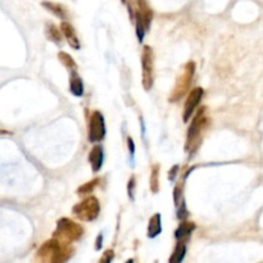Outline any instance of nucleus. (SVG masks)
I'll use <instances>...</instances> for the list:
<instances>
[{
  "mask_svg": "<svg viewBox=\"0 0 263 263\" xmlns=\"http://www.w3.org/2000/svg\"><path fill=\"white\" fill-rule=\"evenodd\" d=\"M72 252L73 249L69 247V244L53 238L45 241L44 244L39 248L38 253H36V260L48 263L66 262L72 256Z\"/></svg>",
  "mask_w": 263,
  "mask_h": 263,
  "instance_id": "obj_1",
  "label": "nucleus"
},
{
  "mask_svg": "<svg viewBox=\"0 0 263 263\" xmlns=\"http://www.w3.org/2000/svg\"><path fill=\"white\" fill-rule=\"evenodd\" d=\"M207 108L203 106L199 109V112L195 114V118L193 119L190 127L188 131V138H186V144H185V151L190 154H194L202 143V135L204 130L207 129L208 117L206 116Z\"/></svg>",
  "mask_w": 263,
  "mask_h": 263,
  "instance_id": "obj_2",
  "label": "nucleus"
},
{
  "mask_svg": "<svg viewBox=\"0 0 263 263\" xmlns=\"http://www.w3.org/2000/svg\"><path fill=\"white\" fill-rule=\"evenodd\" d=\"M82 235H84V229L81 225L73 222L72 219L69 218H60L56 222V229L54 231L53 238L71 244L73 241L80 240Z\"/></svg>",
  "mask_w": 263,
  "mask_h": 263,
  "instance_id": "obj_3",
  "label": "nucleus"
},
{
  "mask_svg": "<svg viewBox=\"0 0 263 263\" xmlns=\"http://www.w3.org/2000/svg\"><path fill=\"white\" fill-rule=\"evenodd\" d=\"M195 73V63L189 62L186 66L182 69V73L179 76V79L176 81V85L173 86L172 93L169 95V102L173 103V102H179L180 99L184 98V95L186 94V91L190 88L191 81H193V77H194Z\"/></svg>",
  "mask_w": 263,
  "mask_h": 263,
  "instance_id": "obj_4",
  "label": "nucleus"
},
{
  "mask_svg": "<svg viewBox=\"0 0 263 263\" xmlns=\"http://www.w3.org/2000/svg\"><path fill=\"white\" fill-rule=\"evenodd\" d=\"M75 214L80 221L85 222H91L98 218L101 213V204L95 197H89L84 199L82 202L77 203L72 210Z\"/></svg>",
  "mask_w": 263,
  "mask_h": 263,
  "instance_id": "obj_5",
  "label": "nucleus"
},
{
  "mask_svg": "<svg viewBox=\"0 0 263 263\" xmlns=\"http://www.w3.org/2000/svg\"><path fill=\"white\" fill-rule=\"evenodd\" d=\"M153 49L149 45H145L141 53V82L147 91H151L153 88Z\"/></svg>",
  "mask_w": 263,
  "mask_h": 263,
  "instance_id": "obj_6",
  "label": "nucleus"
},
{
  "mask_svg": "<svg viewBox=\"0 0 263 263\" xmlns=\"http://www.w3.org/2000/svg\"><path fill=\"white\" fill-rule=\"evenodd\" d=\"M105 121L104 116L99 110L93 112L89 122V141L90 143H99L105 138Z\"/></svg>",
  "mask_w": 263,
  "mask_h": 263,
  "instance_id": "obj_7",
  "label": "nucleus"
},
{
  "mask_svg": "<svg viewBox=\"0 0 263 263\" xmlns=\"http://www.w3.org/2000/svg\"><path fill=\"white\" fill-rule=\"evenodd\" d=\"M203 94L204 90L202 88H195L190 91V94H189L184 105V113H182V121L184 122H188L190 117L193 116V113L195 112V108L201 103Z\"/></svg>",
  "mask_w": 263,
  "mask_h": 263,
  "instance_id": "obj_8",
  "label": "nucleus"
},
{
  "mask_svg": "<svg viewBox=\"0 0 263 263\" xmlns=\"http://www.w3.org/2000/svg\"><path fill=\"white\" fill-rule=\"evenodd\" d=\"M60 30H62L63 36H64V39L67 40L69 47L76 49V51H79L80 48H81V44H80V40L79 38H77V35H76L75 28L72 27V25L68 22H62Z\"/></svg>",
  "mask_w": 263,
  "mask_h": 263,
  "instance_id": "obj_9",
  "label": "nucleus"
},
{
  "mask_svg": "<svg viewBox=\"0 0 263 263\" xmlns=\"http://www.w3.org/2000/svg\"><path fill=\"white\" fill-rule=\"evenodd\" d=\"M89 162H90V166L94 172L101 171L104 162L103 147H101V145H95V147L91 149L90 154H89Z\"/></svg>",
  "mask_w": 263,
  "mask_h": 263,
  "instance_id": "obj_10",
  "label": "nucleus"
},
{
  "mask_svg": "<svg viewBox=\"0 0 263 263\" xmlns=\"http://www.w3.org/2000/svg\"><path fill=\"white\" fill-rule=\"evenodd\" d=\"M69 91H71V94L77 98L84 95V84H82L81 77L76 69H72L71 76H69Z\"/></svg>",
  "mask_w": 263,
  "mask_h": 263,
  "instance_id": "obj_11",
  "label": "nucleus"
},
{
  "mask_svg": "<svg viewBox=\"0 0 263 263\" xmlns=\"http://www.w3.org/2000/svg\"><path fill=\"white\" fill-rule=\"evenodd\" d=\"M195 230V225L193 222H189L186 219H184L180 226L176 229L175 231V239L177 241H185L186 239H189V236L191 235V232Z\"/></svg>",
  "mask_w": 263,
  "mask_h": 263,
  "instance_id": "obj_12",
  "label": "nucleus"
},
{
  "mask_svg": "<svg viewBox=\"0 0 263 263\" xmlns=\"http://www.w3.org/2000/svg\"><path fill=\"white\" fill-rule=\"evenodd\" d=\"M162 232V221H160V214L159 213H156L153 217L149 221V225H148V238L154 239L157 238Z\"/></svg>",
  "mask_w": 263,
  "mask_h": 263,
  "instance_id": "obj_13",
  "label": "nucleus"
},
{
  "mask_svg": "<svg viewBox=\"0 0 263 263\" xmlns=\"http://www.w3.org/2000/svg\"><path fill=\"white\" fill-rule=\"evenodd\" d=\"M43 6L60 19H66L67 16H68L67 9L64 8V5H62V4L54 3V1H47V0H45V1H43Z\"/></svg>",
  "mask_w": 263,
  "mask_h": 263,
  "instance_id": "obj_14",
  "label": "nucleus"
},
{
  "mask_svg": "<svg viewBox=\"0 0 263 263\" xmlns=\"http://www.w3.org/2000/svg\"><path fill=\"white\" fill-rule=\"evenodd\" d=\"M138 12H140V14L143 16L145 21V25H147V28L149 30L152 23V19H153V12L148 5L147 0H138Z\"/></svg>",
  "mask_w": 263,
  "mask_h": 263,
  "instance_id": "obj_15",
  "label": "nucleus"
},
{
  "mask_svg": "<svg viewBox=\"0 0 263 263\" xmlns=\"http://www.w3.org/2000/svg\"><path fill=\"white\" fill-rule=\"evenodd\" d=\"M60 31H62V30H60ZM60 31L55 27V25H54V23H52V22L47 23L45 35H47V38L49 39V40L53 41L54 44H56V45L62 44L63 38H62V34H60Z\"/></svg>",
  "mask_w": 263,
  "mask_h": 263,
  "instance_id": "obj_16",
  "label": "nucleus"
},
{
  "mask_svg": "<svg viewBox=\"0 0 263 263\" xmlns=\"http://www.w3.org/2000/svg\"><path fill=\"white\" fill-rule=\"evenodd\" d=\"M135 23H136V36H138L139 43H143L145 36V32H147V25H145V21L143 18V16L140 14V12H135Z\"/></svg>",
  "mask_w": 263,
  "mask_h": 263,
  "instance_id": "obj_17",
  "label": "nucleus"
},
{
  "mask_svg": "<svg viewBox=\"0 0 263 263\" xmlns=\"http://www.w3.org/2000/svg\"><path fill=\"white\" fill-rule=\"evenodd\" d=\"M186 256V244L185 241H177V245H176V249L173 252V254L169 258V262L171 263H180L182 262V260Z\"/></svg>",
  "mask_w": 263,
  "mask_h": 263,
  "instance_id": "obj_18",
  "label": "nucleus"
},
{
  "mask_svg": "<svg viewBox=\"0 0 263 263\" xmlns=\"http://www.w3.org/2000/svg\"><path fill=\"white\" fill-rule=\"evenodd\" d=\"M151 190L152 193H158V190H159V164H156L152 168Z\"/></svg>",
  "mask_w": 263,
  "mask_h": 263,
  "instance_id": "obj_19",
  "label": "nucleus"
},
{
  "mask_svg": "<svg viewBox=\"0 0 263 263\" xmlns=\"http://www.w3.org/2000/svg\"><path fill=\"white\" fill-rule=\"evenodd\" d=\"M58 58H59L63 66L67 67V68L71 69V71L77 68V64H76V62L72 59V56L69 55V54L64 53V52H60V53L58 54Z\"/></svg>",
  "mask_w": 263,
  "mask_h": 263,
  "instance_id": "obj_20",
  "label": "nucleus"
},
{
  "mask_svg": "<svg viewBox=\"0 0 263 263\" xmlns=\"http://www.w3.org/2000/svg\"><path fill=\"white\" fill-rule=\"evenodd\" d=\"M98 184H99V179H94V180H91V181L86 182V184H84L82 186H80L79 190H77V194H80V195L89 194V193H91V191L97 188Z\"/></svg>",
  "mask_w": 263,
  "mask_h": 263,
  "instance_id": "obj_21",
  "label": "nucleus"
},
{
  "mask_svg": "<svg viewBox=\"0 0 263 263\" xmlns=\"http://www.w3.org/2000/svg\"><path fill=\"white\" fill-rule=\"evenodd\" d=\"M173 202H175L176 207H179L180 204L184 202V198H182V184L177 185L173 189Z\"/></svg>",
  "mask_w": 263,
  "mask_h": 263,
  "instance_id": "obj_22",
  "label": "nucleus"
},
{
  "mask_svg": "<svg viewBox=\"0 0 263 263\" xmlns=\"http://www.w3.org/2000/svg\"><path fill=\"white\" fill-rule=\"evenodd\" d=\"M176 216H177V218H179L180 221H184V219H186L189 217V212H188V208H186V204H185V201L180 204L179 207H177Z\"/></svg>",
  "mask_w": 263,
  "mask_h": 263,
  "instance_id": "obj_23",
  "label": "nucleus"
},
{
  "mask_svg": "<svg viewBox=\"0 0 263 263\" xmlns=\"http://www.w3.org/2000/svg\"><path fill=\"white\" fill-rule=\"evenodd\" d=\"M134 190H135V176H131L129 180V185H127V193H129V198L131 201H134Z\"/></svg>",
  "mask_w": 263,
  "mask_h": 263,
  "instance_id": "obj_24",
  "label": "nucleus"
},
{
  "mask_svg": "<svg viewBox=\"0 0 263 263\" xmlns=\"http://www.w3.org/2000/svg\"><path fill=\"white\" fill-rule=\"evenodd\" d=\"M127 147H129V153H130V158H134L135 156V144L134 140L131 138H127Z\"/></svg>",
  "mask_w": 263,
  "mask_h": 263,
  "instance_id": "obj_25",
  "label": "nucleus"
},
{
  "mask_svg": "<svg viewBox=\"0 0 263 263\" xmlns=\"http://www.w3.org/2000/svg\"><path fill=\"white\" fill-rule=\"evenodd\" d=\"M179 168L180 167L176 164V166H173L172 168L169 169V173H168V180L169 181H173L176 177V175H177V172H179Z\"/></svg>",
  "mask_w": 263,
  "mask_h": 263,
  "instance_id": "obj_26",
  "label": "nucleus"
},
{
  "mask_svg": "<svg viewBox=\"0 0 263 263\" xmlns=\"http://www.w3.org/2000/svg\"><path fill=\"white\" fill-rule=\"evenodd\" d=\"M113 257H114V252L106 251L105 253H104V257H102L101 262H110V261L113 260Z\"/></svg>",
  "mask_w": 263,
  "mask_h": 263,
  "instance_id": "obj_27",
  "label": "nucleus"
},
{
  "mask_svg": "<svg viewBox=\"0 0 263 263\" xmlns=\"http://www.w3.org/2000/svg\"><path fill=\"white\" fill-rule=\"evenodd\" d=\"M102 240H103V234H99L97 238V244H95V249L101 251L102 249Z\"/></svg>",
  "mask_w": 263,
  "mask_h": 263,
  "instance_id": "obj_28",
  "label": "nucleus"
},
{
  "mask_svg": "<svg viewBox=\"0 0 263 263\" xmlns=\"http://www.w3.org/2000/svg\"><path fill=\"white\" fill-rule=\"evenodd\" d=\"M121 1H122L123 4H127V0H121Z\"/></svg>",
  "mask_w": 263,
  "mask_h": 263,
  "instance_id": "obj_29",
  "label": "nucleus"
}]
</instances>
